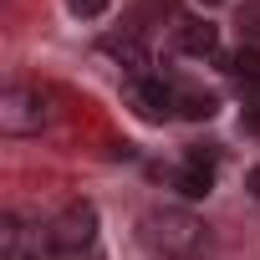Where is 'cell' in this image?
<instances>
[{
    "mask_svg": "<svg viewBox=\"0 0 260 260\" xmlns=\"http://www.w3.org/2000/svg\"><path fill=\"white\" fill-rule=\"evenodd\" d=\"M138 235H143V245L158 260H204L209 255V224L194 209H184V204L148 209L138 219Z\"/></svg>",
    "mask_w": 260,
    "mask_h": 260,
    "instance_id": "cell-1",
    "label": "cell"
},
{
    "mask_svg": "<svg viewBox=\"0 0 260 260\" xmlns=\"http://www.w3.org/2000/svg\"><path fill=\"white\" fill-rule=\"evenodd\" d=\"M41 127H51V97L41 87H31V82H11L0 92V133L31 138Z\"/></svg>",
    "mask_w": 260,
    "mask_h": 260,
    "instance_id": "cell-2",
    "label": "cell"
},
{
    "mask_svg": "<svg viewBox=\"0 0 260 260\" xmlns=\"http://www.w3.org/2000/svg\"><path fill=\"white\" fill-rule=\"evenodd\" d=\"M46 240H51V260H82L97 250V209L87 199L67 204L51 224H46Z\"/></svg>",
    "mask_w": 260,
    "mask_h": 260,
    "instance_id": "cell-3",
    "label": "cell"
},
{
    "mask_svg": "<svg viewBox=\"0 0 260 260\" xmlns=\"http://www.w3.org/2000/svg\"><path fill=\"white\" fill-rule=\"evenodd\" d=\"M0 255L6 260H51L46 224H36L26 214H6L0 219Z\"/></svg>",
    "mask_w": 260,
    "mask_h": 260,
    "instance_id": "cell-4",
    "label": "cell"
},
{
    "mask_svg": "<svg viewBox=\"0 0 260 260\" xmlns=\"http://www.w3.org/2000/svg\"><path fill=\"white\" fill-rule=\"evenodd\" d=\"M174 92H179V87H169L164 77H127V87H122L127 107H133L143 122H164V117H174Z\"/></svg>",
    "mask_w": 260,
    "mask_h": 260,
    "instance_id": "cell-5",
    "label": "cell"
},
{
    "mask_svg": "<svg viewBox=\"0 0 260 260\" xmlns=\"http://www.w3.org/2000/svg\"><path fill=\"white\" fill-rule=\"evenodd\" d=\"M174 41H179L184 56H219V26L214 21H194L189 16V21H179V36Z\"/></svg>",
    "mask_w": 260,
    "mask_h": 260,
    "instance_id": "cell-6",
    "label": "cell"
},
{
    "mask_svg": "<svg viewBox=\"0 0 260 260\" xmlns=\"http://www.w3.org/2000/svg\"><path fill=\"white\" fill-rule=\"evenodd\" d=\"M102 51H107V56H117V61L127 67V77H153V72H148L153 61H148V46L138 41V31H122V36H107V41H102Z\"/></svg>",
    "mask_w": 260,
    "mask_h": 260,
    "instance_id": "cell-7",
    "label": "cell"
},
{
    "mask_svg": "<svg viewBox=\"0 0 260 260\" xmlns=\"http://www.w3.org/2000/svg\"><path fill=\"white\" fill-rule=\"evenodd\" d=\"M224 72L235 77V87H240L245 97H260V51H255V46L235 51V56L224 61Z\"/></svg>",
    "mask_w": 260,
    "mask_h": 260,
    "instance_id": "cell-8",
    "label": "cell"
},
{
    "mask_svg": "<svg viewBox=\"0 0 260 260\" xmlns=\"http://www.w3.org/2000/svg\"><path fill=\"white\" fill-rule=\"evenodd\" d=\"M174 112L189 117V122H209L214 117V97L209 92H194V87H179L174 92Z\"/></svg>",
    "mask_w": 260,
    "mask_h": 260,
    "instance_id": "cell-9",
    "label": "cell"
},
{
    "mask_svg": "<svg viewBox=\"0 0 260 260\" xmlns=\"http://www.w3.org/2000/svg\"><path fill=\"white\" fill-rule=\"evenodd\" d=\"M174 189H179L184 199H204V194L214 189V169H199V164H184V169L174 174Z\"/></svg>",
    "mask_w": 260,
    "mask_h": 260,
    "instance_id": "cell-10",
    "label": "cell"
},
{
    "mask_svg": "<svg viewBox=\"0 0 260 260\" xmlns=\"http://www.w3.org/2000/svg\"><path fill=\"white\" fill-rule=\"evenodd\" d=\"M240 36H250V41H260V0H250V6L240 11Z\"/></svg>",
    "mask_w": 260,
    "mask_h": 260,
    "instance_id": "cell-11",
    "label": "cell"
},
{
    "mask_svg": "<svg viewBox=\"0 0 260 260\" xmlns=\"http://www.w3.org/2000/svg\"><path fill=\"white\" fill-rule=\"evenodd\" d=\"M67 11L82 16V21H97V16L107 11V0H67Z\"/></svg>",
    "mask_w": 260,
    "mask_h": 260,
    "instance_id": "cell-12",
    "label": "cell"
},
{
    "mask_svg": "<svg viewBox=\"0 0 260 260\" xmlns=\"http://www.w3.org/2000/svg\"><path fill=\"white\" fill-rule=\"evenodd\" d=\"M245 189H250V194H255V199H260V164H255V169H250V174H245Z\"/></svg>",
    "mask_w": 260,
    "mask_h": 260,
    "instance_id": "cell-13",
    "label": "cell"
},
{
    "mask_svg": "<svg viewBox=\"0 0 260 260\" xmlns=\"http://www.w3.org/2000/svg\"><path fill=\"white\" fill-rule=\"evenodd\" d=\"M245 127H250V133H260V102H255V107L245 112Z\"/></svg>",
    "mask_w": 260,
    "mask_h": 260,
    "instance_id": "cell-14",
    "label": "cell"
},
{
    "mask_svg": "<svg viewBox=\"0 0 260 260\" xmlns=\"http://www.w3.org/2000/svg\"><path fill=\"white\" fill-rule=\"evenodd\" d=\"M204 6H219V0H204Z\"/></svg>",
    "mask_w": 260,
    "mask_h": 260,
    "instance_id": "cell-15",
    "label": "cell"
}]
</instances>
